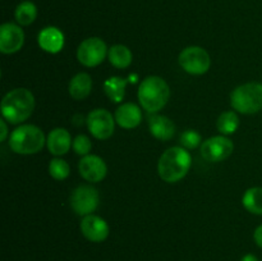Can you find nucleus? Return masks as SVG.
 Segmentation results:
<instances>
[{
    "instance_id": "6",
    "label": "nucleus",
    "mask_w": 262,
    "mask_h": 261,
    "mask_svg": "<svg viewBox=\"0 0 262 261\" xmlns=\"http://www.w3.org/2000/svg\"><path fill=\"white\" fill-rule=\"evenodd\" d=\"M178 63L184 72L192 76H202L211 66L209 53L201 46H188L183 49L178 56Z\"/></svg>"
},
{
    "instance_id": "20",
    "label": "nucleus",
    "mask_w": 262,
    "mask_h": 261,
    "mask_svg": "<svg viewBox=\"0 0 262 261\" xmlns=\"http://www.w3.org/2000/svg\"><path fill=\"white\" fill-rule=\"evenodd\" d=\"M127 79L119 76H113L104 82V91L110 101L120 102L125 96V87H127Z\"/></svg>"
},
{
    "instance_id": "12",
    "label": "nucleus",
    "mask_w": 262,
    "mask_h": 261,
    "mask_svg": "<svg viewBox=\"0 0 262 261\" xmlns=\"http://www.w3.org/2000/svg\"><path fill=\"white\" fill-rule=\"evenodd\" d=\"M81 232L86 240L91 241V242L100 243L104 242L107 237H109L110 228L106 220L102 219L99 215L90 214L83 216L81 220Z\"/></svg>"
},
{
    "instance_id": "28",
    "label": "nucleus",
    "mask_w": 262,
    "mask_h": 261,
    "mask_svg": "<svg viewBox=\"0 0 262 261\" xmlns=\"http://www.w3.org/2000/svg\"><path fill=\"white\" fill-rule=\"evenodd\" d=\"M0 127H2V135H0V142H4V141L7 140V137H8V125H7V122H5L4 118H3V119L0 120Z\"/></svg>"
},
{
    "instance_id": "2",
    "label": "nucleus",
    "mask_w": 262,
    "mask_h": 261,
    "mask_svg": "<svg viewBox=\"0 0 262 261\" xmlns=\"http://www.w3.org/2000/svg\"><path fill=\"white\" fill-rule=\"evenodd\" d=\"M2 115L10 124H19L27 120L35 110V96L27 89L10 90L2 100Z\"/></svg>"
},
{
    "instance_id": "27",
    "label": "nucleus",
    "mask_w": 262,
    "mask_h": 261,
    "mask_svg": "<svg viewBox=\"0 0 262 261\" xmlns=\"http://www.w3.org/2000/svg\"><path fill=\"white\" fill-rule=\"evenodd\" d=\"M253 240H255L256 245L260 248H262V224L256 228L255 233H253Z\"/></svg>"
},
{
    "instance_id": "16",
    "label": "nucleus",
    "mask_w": 262,
    "mask_h": 261,
    "mask_svg": "<svg viewBox=\"0 0 262 261\" xmlns=\"http://www.w3.org/2000/svg\"><path fill=\"white\" fill-rule=\"evenodd\" d=\"M46 146L54 156L66 155L73 146L71 133L66 128H54L46 138Z\"/></svg>"
},
{
    "instance_id": "26",
    "label": "nucleus",
    "mask_w": 262,
    "mask_h": 261,
    "mask_svg": "<svg viewBox=\"0 0 262 261\" xmlns=\"http://www.w3.org/2000/svg\"><path fill=\"white\" fill-rule=\"evenodd\" d=\"M92 148V142L89 136L78 135L73 140V150L74 153L81 156L89 155Z\"/></svg>"
},
{
    "instance_id": "4",
    "label": "nucleus",
    "mask_w": 262,
    "mask_h": 261,
    "mask_svg": "<svg viewBox=\"0 0 262 261\" xmlns=\"http://www.w3.org/2000/svg\"><path fill=\"white\" fill-rule=\"evenodd\" d=\"M46 143L42 129L35 124H20L9 137V147L19 155H33L42 150Z\"/></svg>"
},
{
    "instance_id": "8",
    "label": "nucleus",
    "mask_w": 262,
    "mask_h": 261,
    "mask_svg": "<svg viewBox=\"0 0 262 261\" xmlns=\"http://www.w3.org/2000/svg\"><path fill=\"white\" fill-rule=\"evenodd\" d=\"M100 194L94 186L82 184L73 191L71 196V206L79 216L92 214L99 207Z\"/></svg>"
},
{
    "instance_id": "7",
    "label": "nucleus",
    "mask_w": 262,
    "mask_h": 261,
    "mask_svg": "<svg viewBox=\"0 0 262 261\" xmlns=\"http://www.w3.org/2000/svg\"><path fill=\"white\" fill-rule=\"evenodd\" d=\"M107 46L100 37H89L79 44L77 49V59L82 66L94 68L100 66L106 58Z\"/></svg>"
},
{
    "instance_id": "19",
    "label": "nucleus",
    "mask_w": 262,
    "mask_h": 261,
    "mask_svg": "<svg viewBox=\"0 0 262 261\" xmlns=\"http://www.w3.org/2000/svg\"><path fill=\"white\" fill-rule=\"evenodd\" d=\"M107 59H109L110 64L113 67L118 69H124L132 64L133 55L132 51L129 50V48L122 44H118V45L112 46L109 49V53H107Z\"/></svg>"
},
{
    "instance_id": "17",
    "label": "nucleus",
    "mask_w": 262,
    "mask_h": 261,
    "mask_svg": "<svg viewBox=\"0 0 262 261\" xmlns=\"http://www.w3.org/2000/svg\"><path fill=\"white\" fill-rule=\"evenodd\" d=\"M148 129L158 140L169 141L176 133V124L165 115L154 114L148 118Z\"/></svg>"
},
{
    "instance_id": "18",
    "label": "nucleus",
    "mask_w": 262,
    "mask_h": 261,
    "mask_svg": "<svg viewBox=\"0 0 262 261\" xmlns=\"http://www.w3.org/2000/svg\"><path fill=\"white\" fill-rule=\"evenodd\" d=\"M92 90V78L89 73H77L73 78L71 79L68 86L69 95L74 100H84L90 96Z\"/></svg>"
},
{
    "instance_id": "25",
    "label": "nucleus",
    "mask_w": 262,
    "mask_h": 261,
    "mask_svg": "<svg viewBox=\"0 0 262 261\" xmlns=\"http://www.w3.org/2000/svg\"><path fill=\"white\" fill-rule=\"evenodd\" d=\"M179 143H181L182 147L188 148V150H193V148L202 145V137L196 129H187L181 135Z\"/></svg>"
},
{
    "instance_id": "21",
    "label": "nucleus",
    "mask_w": 262,
    "mask_h": 261,
    "mask_svg": "<svg viewBox=\"0 0 262 261\" xmlns=\"http://www.w3.org/2000/svg\"><path fill=\"white\" fill-rule=\"evenodd\" d=\"M242 205L251 214L262 215V187L248 188L242 197Z\"/></svg>"
},
{
    "instance_id": "9",
    "label": "nucleus",
    "mask_w": 262,
    "mask_h": 261,
    "mask_svg": "<svg viewBox=\"0 0 262 261\" xmlns=\"http://www.w3.org/2000/svg\"><path fill=\"white\" fill-rule=\"evenodd\" d=\"M234 150V143L227 136H212L202 142L200 153L206 161L220 163L229 158Z\"/></svg>"
},
{
    "instance_id": "29",
    "label": "nucleus",
    "mask_w": 262,
    "mask_h": 261,
    "mask_svg": "<svg viewBox=\"0 0 262 261\" xmlns=\"http://www.w3.org/2000/svg\"><path fill=\"white\" fill-rule=\"evenodd\" d=\"M241 261H258V258L255 255H252V253H247V255H245L241 258Z\"/></svg>"
},
{
    "instance_id": "11",
    "label": "nucleus",
    "mask_w": 262,
    "mask_h": 261,
    "mask_svg": "<svg viewBox=\"0 0 262 261\" xmlns=\"http://www.w3.org/2000/svg\"><path fill=\"white\" fill-rule=\"evenodd\" d=\"M25 44V32L19 25L7 22L0 26V51L3 54H14Z\"/></svg>"
},
{
    "instance_id": "13",
    "label": "nucleus",
    "mask_w": 262,
    "mask_h": 261,
    "mask_svg": "<svg viewBox=\"0 0 262 261\" xmlns=\"http://www.w3.org/2000/svg\"><path fill=\"white\" fill-rule=\"evenodd\" d=\"M79 174L83 179L91 183H97L101 182L107 174V166L104 159H101L97 155H89L83 156L79 160L78 164Z\"/></svg>"
},
{
    "instance_id": "14",
    "label": "nucleus",
    "mask_w": 262,
    "mask_h": 261,
    "mask_svg": "<svg viewBox=\"0 0 262 261\" xmlns=\"http://www.w3.org/2000/svg\"><path fill=\"white\" fill-rule=\"evenodd\" d=\"M37 42L38 46L46 53L58 54L63 50L66 38H64L63 32L58 27L49 26L40 31L37 36Z\"/></svg>"
},
{
    "instance_id": "3",
    "label": "nucleus",
    "mask_w": 262,
    "mask_h": 261,
    "mask_svg": "<svg viewBox=\"0 0 262 261\" xmlns=\"http://www.w3.org/2000/svg\"><path fill=\"white\" fill-rule=\"evenodd\" d=\"M137 96L143 109L148 113H158L168 104L170 87L161 77L148 76L140 83Z\"/></svg>"
},
{
    "instance_id": "22",
    "label": "nucleus",
    "mask_w": 262,
    "mask_h": 261,
    "mask_svg": "<svg viewBox=\"0 0 262 261\" xmlns=\"http://www.w3.org/2000/svg\"><path fill=\"white\" fill-rule=\"evenodd\" d=\"M37 17V7L30 0L19 3L15 8L14 18L19 26H30Z\"/></svg>"
},
{
    "instance_id": "1",
    "label": "nucleus",
    "mask_w": 262,
    "mask_h": 261,
    "mask_svg": "<svg viewBox=\"0 0 262 261\" xmlns=\"http://www.w3.org/2000/svg\"><path fill=\"white\" fill-rule=\"evenodd\" d=\"M192 156L182 146H173L161 154L158 163V173L166 183H176L188 174Z\"/></svg>"
},
{
    "instance_id": "10",
    "label": "nucleus",
    "mask_w": 262,
    "mask_h": 261,
    "mask_svg": "<svg viewBox=\"0 0 262 261\" xmlns=\"http://www.w3.org/2000/svg\"><path fill=\"white\" fill-rule=\"evenodd\" d=\"M87 128L97 140H107L114 135L115 117L106 109H94L87 115Z\"/></svg>"
},
{
    "instance_id": "5",
    "label": "nucleus",
    "mask_w": 262,
    "mask_h": 261,
    "mask_svg": "<svg viewBox=\"0 0 262 261\" xmlns=\"http://www.w3.org/2000/svg\"><path fill=\"white\" fill-rule=\"evenodd\" d=\"M230 105L241 114H256L262 110V83L248 82L235 87L230 94Z\"/></svg>"
},
{
    "instance_id": "24",
    "label": "nucleus",
    "mask_w": 262,
    "mask_h": 261,
    "mask_svg": "<svg viewBox=\"0 0 262 261\" xmlns=\"http://www.w3.org/2000/svg\"><path fill=\"white\" fill-rule=\"evenodd\" d=\"M49 174L56 181H64L71 174V166L63 159L55 158L49 163Z\"/></svg>"
},
{
    "instance_id": "15",
    "label": "nucleus",
    "mask_w": 262,
    "mask_h": 261,
    "mask_svg": "<svg viewBox=\"0 0 262 261\" xmlns=\"http://www.w3.org/2000/svg\"><path fill=\"white\" fill-rule=\"evenodd\" d=\"M115 122L124 129H133L142 122V110L133 102H124L115 110Z\"/></svg>"
},
{
    "instance_id": "23",
    "label": "nucleus",
    "mask_w": 262,
    "mask_h": 261,
    "mask_svg": "<svg viewBox=\"0 0 262 261\" xmlns=\"http://www.w3.org/2000/svg\"><path fill=\"white\" fill-rule=\"evenodd\" d=\"M238 127H239V118H238L237 113L233 112V110L222 113L217 118L216 128L222 135H233V133L237 132Z\"/></svg>"
}]
</instances>
